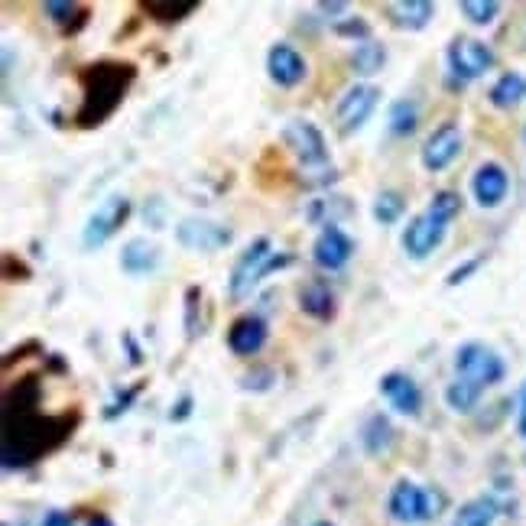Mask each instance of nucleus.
<instances>
[{"mask_svg":"<svg viewBox=\"0 0 526 526\" xmlns=\"http://www.w3.org/2000/svg\"><path fill=\"white\" fill-rule=\"evenodd\" d=\"M384 17L397 30H426L436 17V4H429V0H393V4H384Z\"/></svg>","mask_w":526,"mask_h":526,"instance_id":"nucleus-18","label":"nucleus"},{"mask_svg":"<svg viewBox=\"0 0 526 526\" xmlns=\"http://www.w3.org/2000/svg\"><path fill=\"white\" fill-rule=\"evenodd\" d=\"M361 445L367 455H384L390 445H393V426L384 413H374L367 416V423L361 429Z\"/></svg>","mask_w":526,"mask_h":526,"instance_id":"nucleus-25","label":"nucleus"},{"mask_svg":"<svg viewBox=\"0 0 526 526\" xmlns=\"http://www.w3.org/2000/svg\"><path fill=\"white\" fill-rule=\"evenodd\" d=\"M497 514H501V507L494 497H475V501L458 507L452 526H494Z\"/></svg>","mask_w":526,"mask_h":526,"instance_id":"nucleus-26","label":"nucleus"},{"mask_svg":"<svg viewBox=\"0 0 526 526\" xmlns=\"http://www.w3.org/2000/svg\"><path fill=\"white\" fill-rule=\"evenodd\" d=\"M273 380H276V371L273 367H254L251 374H244V390H257V393H263V390H270L273 387Z\"/></svg>","mask_w":526,"mask_h":526,"instance_id":"nucleus-34","label":"nucleus"},{"mask_svg":"<svg viewBox=\"0 0 526 526\" xmlns=\"http://www.w3.org/2000/svg\"><path fill=\"white\" fill-rule=\"evenodd\" d=\"M488 98H491L494 108H501V111L517 108V104L526 98V78L517 75V72H504V75L491 85Z\"/></svg>","mask_w":526,"mask_h":526,"instance_id":"nucleus-23","label":"nucleus"},{"mask_svg":"<svg viewBox=\"0 0 526 526\" xmlns=\"http://www.w3.org/2000/svg\"><path fill=\"white\" fill-rule=\"evenodd\" d=\"M387 127H390V134H397V137L416 134V127H419V108H416V101H410V98L393 101V104H390V114H387Z\"/></svg>","mask_w":526,"mask_h":526,"instance_id":"nucleus-27","label":"nucleus"},{"mask_svg":"<svg viewBox=\"0 0 526 526\" xmlns=\"http://www.w3.org/2000/svg\"><path fill=\"white\" fill-rule=\"evenodd\" d=\"M445 59H449V69L458 82H475V78L494 69V49L471 36H455Z\"/></svg>","mask_w":526,"mask_h":526,"instance_id":"nucleus-7","label":"nucleus"},{"mask_svg":"<svg viewBox=\"0 0 526 526\" xmlns=\"http://www.w3.org/2000/svg\"><path fill=\"white\" fill-rule=\"evenodd\" d=\"M4 526H13V523H4ZM20 526H23V523H20Z\"/></svg>","mask_w":526,"mask_h":526,"instance_id":"nucleus-44","label":"nucleus"},{"mask_svg":"<svg viewBox=\"0 0 526 526\" xmlns=\"http://www.w3.org/2000/svg\"><path fill=\"white\" fill-rule=\"evenodd\" d=\"M137 82V65L134 62H114L101 59L82 65L78 72V85H82V104L72 121L82 130H95L104 121H111V114L121 108L127 91Z\"/></svg>","mask_w":526,"mask_h":526,"instance_id":"nucleus-2","label":"nucleus"},{"mask_svg":"<svg viewBox=\"0 0 526 526\" xmlns=\"http://www.w3.org/2000/svg\"><path fill=\"white\" fill-rule=\"evenodd\" d=\"M43 400V384L36 374L20 377L17 384L4 393V471H23L46 455L62 449L72 439V432L82 423V416L72 413H39Z\"/></svg>","mask_w":526,"mask_h":526,"instance_id":"nucleus-1","label":"nucleus"},{"mask_svg":"<svg viewBox=\"0 0 526 526\" xmlns=\"http://www.w3.org/2000/svg\"><path fill=\"white\" fill-rule=\"evenodd\" d=\"M267 72H270V78L280 88H296L302 78H306L309 69H306V59H302L293 46H289V43H276L267 52Z\"/></svg>","mask_w":526,"mask_h":526,"instance_id":"nucleus-17","label":"nucleus"},{"mask_svg":"<svg viewBox=\"0 0 526 526\" xmlns=\"http://www.w3.org/2000/svg\"><path fill=\"white\" fill-rule=\"evenodd\" d=\"M471 192H475V202L481 208H497L510 192V176L501 163H481L475 169V179H471Z\"/></svg>","mask_w":526,"mask_h":526,"instance_id":"nucleus-15","label":"nucleus"},{"mask_svg":"<svg viewBox=\"0 0 526 526\" xmlns=\"http://www.w3.org/2000/svg\"><path fill=\"white\" fill-rule=\"evenodd\" d=\"M189 416H192V397L186 393V397H179L176 410H169V419H173V423H182V419H189Z\"/></svg>","mask_w":526,"mask_h":526,"instance_id":"nucleus-37","label":"nucleus"},{"mask_svg":"<svg viewBox=\"0 0 526 526\" xmlns=\"http://www.w3.org/2000/svg\"><path fill=\"white\" fill-rule=\"evenodd\" d=\"M458 10H462V17L468 23H475V26H488L497 20V13H501V4L497 0H462L458 4Z\"/></svg>","mask_w":526,"mask_h":526,"instance_id":"nucleus-30","label":"nucleus"},{"mask_svg":"<svg viewBox=\"0 0 526 526\" xmlns=\"http://www.w3.org/2000/svg\"><path fill=\"white\" fill-rule=\"evenodd\" d=\"M231 238H234L231 228L218 225V221H208V218H186V221H179V228H176L179 247L199 251V254H215L221 247H228Z\"/></svg>","mask_w":526,"mask_h":526,"instance_id":"nucleus-11","label":"nucleus"},{"mask_svg":"<svg viewBox=\"0 0 526 526\" xmlns=\"http://www.w3.org/2000/svg\"><path fill=\"white\" fill-rule=\"evenodd\" d=\"M283 143L306 173H322V176L328 173V179H335L332 176V156H328V143L322 137V130L315 127L312 121H306V117H293V121L283 127Z\"/></svg>","mask_w":526,"mask_h":526,"instance_id":"nucleus-3","label":"nucleus"},{"mask_svg":"<svg viewBox=\"0 0 526 526\" xmlns=\"http://www.w3.org/2000/svg\"><path fill=\"white\" fill-rule=\"evenodd\" d=\"M199 312H202V286H189L186 289V338L189 341L202 332Z\"/></svg>","mask_w":526,"mask_h":526,"instance_id":"nucleus-32","label":"nucleus"},{"mask_svg":"<svg viewBox=\"0 0 526 526\" xmlns=\"http://www.w3.org/2000/svg\"><path fill=\"white\" fill-rule=\"evenodd\" d=\"M160 267V247L150 244L147 238H134L121 247V270L130 276H150Z\"/></svg>","mask_w":526,"mask_h":526,"instance_id":"nucleus-19","label":"nucleus"},{"mask_svg":"<svg viewBox=\"0 0 526 526\" xmlns=\"http://www.w3.org/2000/svg\"><path fill=\"white\" fill-rule=\"evenodd\" d=\"M267 335L270 328L260 315H241V319H234L228 328V348L231 354H238V358H251V354H257L267 345Z\"/></svg>","mask_w":526,"mask_h":526,"instance_id":"nucleus-16","label":"nucleus"},{"mask_svg":"<svg viewBox=\"0 0 526 526\" xmlns=\"http://www.w3.org/2000/svg\"><path fill=\"white\" fill-rule=\"evenodd\" d=\"M380 101V88L377 85H354L341 95L338 108H335V127L341 137H351L371 121V114L377 111Z\"/></svg>","mask_w":526,"mask_h":526,"instance_id":"nucleus-8","label":"nucleus"},{"mask_svg":"<svg viewBox=\"0 0 526 526\" xmlns=\"http://www.w3.org/2000/svg\"><path fill=\"white\" fill-rule=\"evenodd\" d=\"M273 244L270 238H257L247 244V251H241V257L234 260L231 267V283H228V293L231 299H247L257 289L260 280H267V263L273 257Z\"/></svg>","mask_w":526,"mask_h":526,"instance_id":"nucleus-6","label":"nucleus"},{"mask_svg":"<svg viewBox=\"0 0 526 526\" xmlns=\"http://www.w3.org/2000/svg\"><path fill=\"white\" fill-rule=\"evenodd\" d=\"M455 374L484 390V387L501 384L507 374V364L494 348L481 345V341H468V345L455 351Z\"/></svg>","mask_w":526,"mask_h":526,"instance_id":"nucleus-4","label":"nucleus"},{"mask_svg":"<svg viewBox=\"0 0 526 526\" xmlns=\"http://www.w3.org/2000/svg\"><path fill=\"white\" fill-rule=\"evenodd\" d=\"M445 504V497L436 491L419 488L413 481H397V488L390 491V517L397 523H426L432 517H439V510Z\"/></svg>","mask_w":526,"mask_h":526,"instance_id":"nucleus-5","label":"nucleus"},{"mask_svg":"<svg viewBox=\"0 0 526 526\" xmlns=\"http://www.w3.org/2000/svg\"><path fill=\"white\" fill-rule=\"evenodd\" d=\"M348 62L354 75H377L387 65V46L377 43V39H364V43L354 46Z\"/></svg>","mask_w":526,"mask_h":526,"instance_id":"nucleus-24","label":"nucleus"},{"mask_svg":"<svg viewBox=\"0 0 526 526\" xmlns=\"http://www.w3.org/2000/svg\"><path fill=\"white\" fill-rule=\"evenodd\" d=\"M4 276L7 280H30V267H23L13 254H4Z\"/></svg>","mask_w":526,"mask_h":526,"instance_id":"nucleus-35","label":"nucleus"},{"mask_svg":"<svg viewBox=\"0 0 526 526\" xmlns=\"http://www.w3.org/2000/svg\"><path fill=\"white\" fill-rule=\"evenodd\" d=\"M449 225L452 221L449 218H442L439 212H432V208H426L423 215H416L410 225H406L403 231V251L406 257H413V260H426L436 247L445 241V234H449Z\"/></svg>","mask_w":526,"mask_h":526,"instance_id":"nucleus-9","label":"nucleus"},{"mask_svg":"<svg viewBox=\"0 0 526 526\" xmlns=\"http://www.w3.org/2000/svg\"><path fill=\"white\" fill-rule=\"evenodd\" d=\"M143 387H147V380H140V384H134V387H124V390H114V397H111V403L104 406V419H117V416H124L130 406L137 403V397L143 393Z\"/></svg>","mask_w":526,"mask_h":526,"instance_id":"nucleus-31","label":"nucleus"},{"mask_svg":"<svg viewBox=\"0 0 526 526\" xmlns=\"http://www.w3.org/2000/svg\"><path fill=\"white\" fill-rule=\"evenodd\" d=\"M351 257H354V241L338 225H325L312 244V260L319 263L322 270H341L348 267Z\"/></svg>","mask_w":526,"mask_h":526,"instance_id":"nucleus-13","label":"nucleus"},{"mask_svg":"<svg viewBox=\"0 0 526 526\" xmlns=\"http://www.w3.org/2000/svg\"><path fill=\"white\" fill-rule=\"evenodd\" d=\"M43 13L59 26V30L65 33V36H72V33H78L82 26L88 23V17H91V10L88 7H82V4H72V0H46L43 4Z\"/></svg>","mask_w":526,"mask_h":526,"instance_id":"nucleus-21","label":"nucleus"},{"mask_svg":"<svg viewBox=\"0 0 526 526\" xmlns=\"http://www.w3.org/2000/svg\"><path fill=\"white\" fill-rule=\"evenodd\" d=\"M458 153H462V127L455 121H445L423 143V166L429 173H442L458 160Z\"/></svg>","mask_w":526,"mask_h":526,"instance_id":"nucleus-12","label":"nucleus"},{"mask_svg":"<svg viewBox=\"0 0 526 526\" xmlns=\"http://www.w3.org/2000/svg\"><path fill=\"white\" fill-rule=\"evenodd\" d=\"M335 33L345 36V39H358V43H364V39H371V26H367V20H361V17H341L335 23Z\"/></svg>","mask_w":526,"mask_h":526,"instance_id":"nucleus-33","label":"nucleus"},{"mask_svg":"<svg viewBox=\"0 0 526 526\" xmlns=\"http://www.w3.org/2000/svg\"><path fill=\"white\" fill-rule=\"evenodd\" d=\"M312 526H335V523H328V520H315Z\"/></svg>","mask_w":526,"mask_h":526,"instance_id":"nucleus-43","label":"nucleus"},{"mask_svg":"<svg viewBox=\"0 0 526 526\" xmlns=\"http://www.w3.org/2000/svg\"><path fill=\"white\" fill-rule=\"evenodd\" d=\"M478 400H481V387L468 384L462 377H455L449 390H445V403H449L455 413H471L478 406Z\"/></svg>","mask_w":526,"mask_h":526,"instance_id":"nucleus-29","label":"nucleus"},{"mask_svg":"<svg viewBox=\"0 0 526 526\" xmlns=\"http://www.w3.org/2000/svg\"><path fill=\"white\" fill-rule=\"evenodd\" d=\"M199 7H202L199 0H143L140 13L143 17L156 20V23L169 26V23H182L186 17H192Z\"/></svg>","mask_w":526,"mask_h":526,"instance_id":"nucleus-22","label":"nucleus"},{"mask_svg":"<svg viewBox=\"0 0 526 526\" xmlns=\"http://www.w3.org/2000/svg\"><path fill=\"white\" fill-rule=\"evenodd\" d=\"M481 263H484L481 257H475V260H468V263H462V267H455V270L449 273V280H445V283H449V286H458V283H465V280H468V276H471V273H475V270L481 267Z\"/></svg>","mask_w":526,"mask_h":526,"instance_id":"nucleus-36","label":"nucleus"},{"mask_svg":"<svg viewBox=\"0 0 526 526\" xmlns=\"http://www.w3.org/2000/svg\"><path fill=\"white\" fill-rule=\"evenodd\" d=\"M127 218H130V199L127 195H111V199L88 218V225L82 231V244L88 251H98V247L108 244L114 234L127 225Z\"/></svg>","mask_w":526,"mask_h":526,"instance_id":"nucleus-10","label":"nucleus"},{"mask_svg":"<svg viewBox=\"0 0 526 526\" xmlns=\"http://www.w3.org/2000/svg\"><path fill=\"white\" fill-rule=\"evenodd\" d=\"M299 309L315 322H332L335 319V293L328 289V283L312 280L299 289Z\"/></svg>","mask_w":526,"mask_h":526,"instance_id":"nucleus-20","label":"nucleus"},{"mask_svg":"<svg viewBox=\"0 0 526 526\" xmlns=\"http://www.w3.org/2000/svg\"><path fill=\"white\" fill-rule=\"evenodd\" d=\"M520 436L526 439V384L520 390Z\"/></svg>","mask_w":526,"mask_h":526,"instance_id":"nucleus-40","label":"nucleus"},{"mask_svg":"<svg viewBox=\"0 0 526 526\" xmlns=\"http://www.w3.org/2000/svg\"><path fill=\"white\" fill-rule=\"evenodd\" d=\"M121 341L127 345V351H130V364H140V361H143V354H140V348H137V341L130 338V335H124Z\"/></svg>","mask_w":526,"mask_h":526,"instance_id":"nucleus-39","label":"nucleus"},{"mask_svg":"<svg viewBox=\"0 0 526 526\" xmlns=\"http://www.w3.org/2000/svg\"><path fill=\"white\" fill-rule=\"evenodd\" d=\"M380 393L387 397V403L403 416H419L423 413V390L419 384L403 371H390L380 377Z\"/></svg>","mask_w":526,"mask_h":526,"instance_id":"nucleus-14","label":"nucleus"},{"mask_svg":"<svg viewBox=\"0 0 526 526\" xmlns=\"http://www.w3.org/2000/svg\"><path fill=\"white\" fill-rule=\"evenodd\" d=\"M319 10H322V13H345L348 7H345V4H335V0H332V4H319Z\"/></svg>","mask_w":526,"mask_h":526,"instance_id":"nucleus-41","label":"nucleus"},{"mask_svg":"<svg viewBox=\"0 0 526 526\" xmlns=\"http://www.w3.org/2000/svg\"><path fill=\"white\" fill-rule=\"evenodd\" d=\"M43 526H72V517L69 514H62V510H49Z\"/></svg>","mask_w":526,"mask_h":526,"instance_id":"nucleus-38","label":"nucleus"},{"mask_svg":"<svg viewBox=\"0 0 526 526\" xmlns=\"http://www.w3.org/2000/svg\"><path fill=\"white\" fill-rule=\"evenodd\" d=\"M374 221L377 225H397V221L403 218L406 212V199H403V192L397 189H384V192H377V199H374Z\"/></svg>","mask_w":526,"mask_h":526,"instance_id":"nucleus-28","label":"nucleus"},{"mask_svg":"<svg viewBox=\"0 0 526 526\" xmlns=\"http://www.w3.org/2000/svg\"><path fill=\"white\" fill-rule=\"evenodd\" d=\"M88 526H114V523H111L108 517H101V514H98V517H91V520H88Z\"/></svg>","mask_w":526,"mask_h":526,"instance_id":"nucleus-42","label":"nucleus"}]
</instances>
